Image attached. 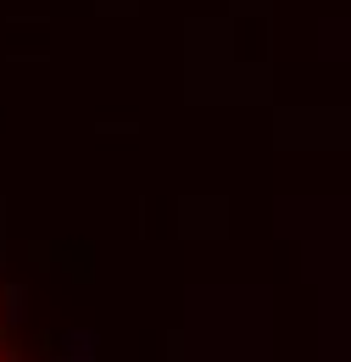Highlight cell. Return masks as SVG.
<instances>
[{
  "label": "cell",
  "instance_id": "obj_1",
  "mask_svg": "<svg viewBox=\"0 0 351 362\" xmlns=\"http://www.w3.org/2000/svg\"><path fill=\"white\" fill-rule=\"evenodd\" d=\"M0 362H28L23 346H17V334H11V323H6V301H0Z\"/></svg>",
  "mask_w": 351,
  "mask_h": 362
}]
</instances>
